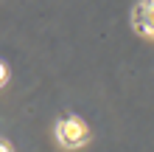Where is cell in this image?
Here are the masks:
<instances>
[{"instance_id":"cell-1","label":"cell","mask_w":154,"mask_h":152,"mask_svg":"<svg viewBox=\"0 0 154 152\" xmlns=\"http://www.w3.org/2000/svg\"><path fill=\"white\" fill-rule=\"evenodd\" d=\"M56 138H59L62 147L79 149V147H84L87 141H90V127H87L84 118L67 113V115H62V118L56 121Z\"/></svg>"},{"instance_id":"cell-2","label":"cell","mask_w":154,"mask_h":152,"mask_svg":"<svg viewBox=\"0 0 154 152\" xmlns=\"http://www.w3.org/2000/svg\"><path fill=\"white\" fill-rule=\"evenodd\" d=\"M132 25H134L137 34L154 40V0H140V3H134V8H132Z\"/></svg>"},{"instance_id":"cell-3","label":"cell","mask_w":154,"mask_h":152,"mask_svg":"<svg viewBox=\"0 0 154 152\" xmlns=\"http://www.w3.org/2000/svg\"><path fill=\"white\" fill-rule=\"evenodd\" d=\"M8 82V68H6V62H0V87H6Z\"/></svg>"},{"instance_id":"cell-4","label":"cell","mask_w":154,"mask_h":152,"mask_svg":"<svg viewBox=\"0 0 154 152\" xmlns=\"http://www.w3.org/2000/svg\"><path fill=\"white\" fill-rule=\"evenodd\" d=\"M0 152H11V147H8L6 141H0Z\"/></svg>"}]
</instances>
